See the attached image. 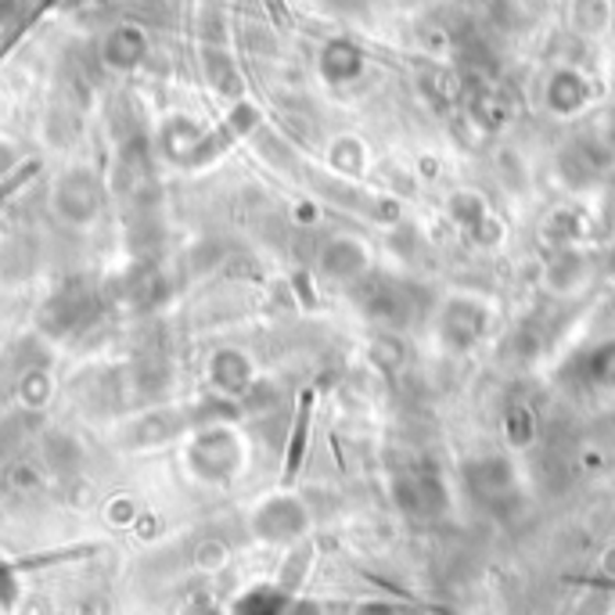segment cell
Here are the masks:
<instances>
[{
	"instance_id": "cell-1",
	"label": "cell",
	"mask_w": 615,
	"mask_h": 615,
	"mask_svg": "<svg viewBox=\"0 0 615 615\" xmlns=\"http://www.w3.org/2000/svg\"><path fill=\"white\" fill-rule=\"evenodd\" d=\"M487 324H490V313H487V306L479 303V299H472V295H454L439 310L436 332H439L443 349L468 353L482 338V332H487Z\"/></svg>"
},
{
	"instance_id": "cell-2",
	"label": "cell",
	"mask_w": 615,
	"mask_h": 615,
	"mask_svg": "<svg viewBox=\"0 0 615 615\" xmlns=\"http://www.w3.org/2000/svg\"><path fill=\"white\" fill-rule=\"evenodd\" d=\"M321 267L335 281H357L360 273L368 270V248H364L357 238H335L328 248H324Z\"/></svg>"
},
{
	"instance_id": "cell-3",
	"label": "cell",
	"mask_w": 615,
	"mask_h": 615,
	"mask_svg": "<svg viewBox=\"0 0 615 615\" xmlns=\"http://www.w3.org/2000/svg\"><path fill=\"white\" fill-rule=\"evenodd\" d=\"M303 526H306V515L295 501H270L264 507V515H259V529H264L267 536H273V540L299 536Z\"/></svg>"
},
{
	"instance_id": "cell-4",
	"label": "cell",
	"mask_w": 615,
	"mask_h": 615,
	"mask_svg": "<svg viewBox=\"0 0 615 615\" xmlns=\"http://www.w3.org/2000/svg\"><path fill=\"white\" fill-rule=\"evenodd\" d=\"M583 378L586 382H594L597 389H615V338L597 343L594 349H586Z\"/></svg>"
},
{
	"instance_id": "cell-5",
	"label": "cell",
	"mask_w": 615,
	"mask_h": 615,
	"mask_svg": "<svg viewBox=\"0 0 615 615\" xmlns=\"http://www.w3.org/2000/svg\"><path fill=\"white\" fill-rule=\"evenodd\" d=\"M533 425H536V417L529 407H512L507 411V439H512V447H526V443L533 439Z\"/></svg>"
}]
</instances>
